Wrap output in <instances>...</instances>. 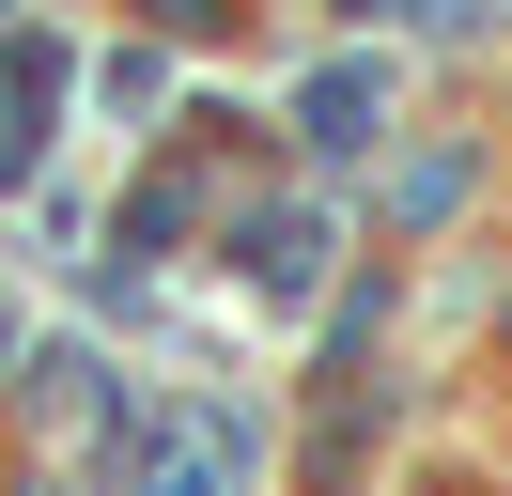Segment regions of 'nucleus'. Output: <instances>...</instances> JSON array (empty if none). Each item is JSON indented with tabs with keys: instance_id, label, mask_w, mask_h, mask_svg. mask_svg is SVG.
I'll return each mask as SVG.
<instances>
[{
	"instance_id": "nucleus-1",
	"label": "nucleus",
	"mask_w": 512,
	"mask_h": 496,
	"mask_svg": "<svg viewBox=\"0 0 512 496\" xmlns=\"http://www.w3.org/2000/svg\"><path fill=\"white\" fill-rule=\"evenodd\" d=\"M47 93H63V47H0V186L47 155Z\"/></svg>"
},
{
	"instance_id": "nucleus-2",
	"label": "nucleus",
	"mask_w": 512,
	"mask_h": 496,
	"mask_svg": "<svg viewBox=\"0 0 512 496\" xmlns=\"http://www.w3.org/2000/svg\"><path fill=\"white\" fill-rule=\"evenodd\" d=\"M311 140H373V78H357V62L311 78Z\"/></svg>"
}]
</instances>
